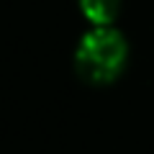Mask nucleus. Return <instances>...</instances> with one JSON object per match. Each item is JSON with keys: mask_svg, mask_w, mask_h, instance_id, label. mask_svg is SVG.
<instances>
[{"mask_svg": "<svg viewBox=\"0 0 154 154\" xmlns=\"http://www.w3.org/2000/svg\"><path fill=\"white\" fill-rule=\"evenodd\" d=\"M126 57L128 46L121 33L110 26H95L80 38L75 64L88 82H110L123 69Z\"/></svg>", "mask_w": 154, "mask_h": 154, "instance_id": "nucleus-1", "label": "nucleus"}, {"mask_svg": "<svg viewBox=\"0 0 154 154\" xmlns=\"http://www.w3.org/2000/svg\"><path fill=\"white\" fill-rule=\"evenodd\" d=\"M80 8L93 26H110L121 11V0H80Z\"/></svg>", "mask_w": 154, "mask_h": 154, "instance_id": "nucleus-2", "label": "nucleus"}]
</instances>
